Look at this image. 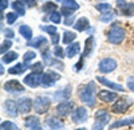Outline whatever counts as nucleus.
<instances>
[{"label": "nucleus", "mask_w": 134, "mask_h": 130, "mask_svg": "<svg viewBox=\"0 0 134 130\" xmlns=\"http://www.w3.org/2000/svg\"><path fill=\"white\" fill-rule=\"evenodd\" d=\"M94 93H95V84H94V82H90V83H87L86 86H83V87L79 90V98L88 107H93L95 105Z\"/></svg>", "instance_id": "nucleus-1"}, {"label": "nucleus", "mask_w": 134, "mask_h": 130, "mask_svg": "<svg viewBox=\"0 0 134 130\" xmlns=\"http://www.w3.org/2000/svg\"><path fill=\"white\" fill-rule=\"evenodd\" d=\"M110 121V114L105 110V109H100L95 113L94 115V125L91 127V130H102Z\"/></svg>", "instance_id": "nucleus-2"}, {"label": "nucleus", "mask_w": 134, "mask_h": 130, "mask_svg": "<svg viewBox=\"0 0 134 130\" xmlns=\"http://www.w3.org/2000/svg\"><path fill=\"white\" fill-rule=\"evenodd\" d=\"M125 39V30L119 27L118 24H114L107 32V40L111 44H119Z\"/></svg>", "instance_id": "nucleus-3"}, {"label": "nucleus", "mask_w": 134, "mask_h": 130, "mask_svg": "<svg viewBox=\"0 0 134 130\" xmlns=\"http://www.w3.org/2000/svg\"><path fill=\"white\" fill-rule=\"evenodd\" d=\"M51 106V99L48 97H36L34 101V110L38 114H44L47 113Z\"/></svg>", "instance_id": "nucleus-4"}, {"label": "nucleus", "mask_w": 134, "mask_h": 130, "mask_svg": "<svg viewBox=\"0 0 134 130\" xmlns=\"http://www.w3.org/2000/svg\"><path fill=\"white\" fill-rule=\"evenodd\" d=\"M60 79V75L58 72H55L52 70H48L43 74L42 77V86L43 87H51V86H54V83Z\"/></svg>", "instance_id": "nucleus-5"}, {"label": "nucleus", "mask_w": 134, "mask_h": 130, "mask_svg": "<svg viewBox=\"0 0 134 130\" xmlns=\"http://www.w3.org/2000/svg\"><path fill=\"white\" fill-rule=\"evenodd\" d=\"M99 71L103 72V74H109L111 71H114L117 69V60L113 58H105L99 62V66H98Z\"/></svg>", "instance_id": "nucleus-6"}, {"label": "nucleus", "mask_w": 134, "mask_h": 130, "mask_svg": "<svg viewBox=\"0 0 134 130\" xmlns=\"http://www.w3.org/2000/svg\"><path fill=\"white\" fill-rule=\"evenodd\" d=\"M42 56H43V60H44V63H46L47 66H54V67L60 69V70H63V69H64L63 63H62L60 60H58V59H52V58H51L48 47L42 48Z\"/></svg>", "instance_id": "nucleus-7"}, {"label": "nucleus", "mask_w": 134, "mask_h": 130, "mask_svg": "<svg viewBox=\"0 0 134 130\" xmlns=\"http://www.w3.org/2000/svg\"><path fill=\"white\" fill-rule=\"evenodd\" d=\"M71 118H72L74 123H83V122H86L87 118H88L86 107H76V109L72 111Z\"/></svg>", "instance_id": "nucleus-8"}, {"label": "nucleus", "mask_w": 134, "mask_h": 130, "mask_svg": "<svg viewBox=\"0 0 134 130\" xmlns=\"http://www.w3.org/2000/svg\"><path fill=\"white\" fill-rule=\"evenodd\" d=\"M42 77H43V74L42 72H31L28 74L27 77L24 78V83L27 86H30V87H38L39 84H42Z\"/></svg>", "instance_id": "nucleus-9"}, {"label": "nucleus", "mask_w": 134, "mask_h": 130, "mask_svg": "<svg viewBox=\"0 0 134 130\" xmlns=\"http://www.w3.org/2000/svg\"><path fill=\"white\" fill-rule=\"evenodd\" d=\"M117 7L121 11V14L126 16L134 15V3H127L126 0H117Z\"/></svg>", "instance_id": "nucleus-10"}, {"label": "nucleus", "mask_w": 134, "mask_h": 130, "mask_svg": "<svg viewBox=\"0 0 134 130\" xmlns=\"http://www.w3.org/2000/svg\"><path fill=\"white\" fill-rule=\"evenodd\" d=\"M129 107V101L126 98H119L113 103V113L115 114H124Z\"/></svg>", "instance_id": "nucleus-11"}, {"label": "nucleus", "mask_w": 134, "mask_h": 130, "mask_svg": "<svg viewBox=\"0 0 134 130\" xmlns=\"http://www.w3.org/2000/svg\"><path fill=\"white\" fill-rule=\"evenodd\" d=\"M3 89L8 93H23L24 87L20 84V82L18 81H8L3 84Z\"/></svg>", "instance_id": "nucleus-12"}, {"label": "nucleus", "mask_w": 134, "mask_h": 130, "mask_svg": "<svg viewBox=\"0 0 134 130\" xmlns=\"http://www.w3.org/2000/svg\"><path fill=\"white\" fill-rule=\"evenodd\" d=\"M72 109H74V103H71V102H62V103H59L57 106V113L60 117H67V115H70Z\"/></svg>", "instance_id": "nucleus-13"}, {"label": "nucleus", "mask_w": 134, "mask_h": 130, "mask_svg": "<svg viewBox=\"0 0 134 130\" xmlns=\"http://www.w3.org/2000/svg\"><path fill=\"white\" fill-rule=\"evenodd\" d=\"M4 110L8 115L11 117H16L19 113V107H18V102L12 101V99H7L4 102Z\"/></svg>", "instance_id": "nucleus-14"}, {"label": "nucleus", "mask_w": 134, "mask_h": 130, "mask_svg": "<svg viewBox=\"0 0 134 130\" xmlns=\"http://www.w3.org/2000/svg\"><path fill=\"white\" fill-rule=\"evenodd\" d=\"M98 98L102 101V102H106V103H111V102H114L117 101L118 98V95L113 91H109V90H102V91H99L98 93Z\"/></svg>", "instance_id": "nucleus-15"}, {"label": "nucleus", "mask_w": 134, "mask_h": 130, "mask_svg": "<svg viewBox=\"0 0 134 130\" xmlns=\"http://www.w3.org/2000/svg\"><path fill=\"white\" fill-rule=\"evenodd\" d=\"M18 107H19V113L27 114L31 110V107H34V103L30 98H20L18 101Z\"/></svg>", "instance_id": "nucleus-16"}, {"label": "nucleus", "mask_w": 134, "mask_h": 130, "mask_svg": "<svg viewBox=\"0 0 134 130\" xmlns=\"http://www.w3.org/2000/svg\"><path fill=\"white\" fill-rule=\"evenodd\" d=\"M46 123L47 126L51 129V130H64V123L57 117H50L46 120Z\"/></svg>", "instance_id": "nucleus-17"}, {"label": "nucleus", "mask_w": 134, "mask_h": 130, "mask_svg": "<svg viewBox=\"0 0 134 130\" xmlns=\"http://www.w3.org/2000/svg\"><path fill=\"white\" fill-rule=\"evenodd\" d=\"M71 94V86H64L63 89L58 90L54 94V99L55 101H66Z\"/></svg>", "instance_id": "nucleus-18"}, {"label": "nucleus", "mask_w": 134, "mask_h": 130, "mask_svg": "<svg viewBox=\"0 0 134 130\" xmlns=\"http://www.w3.org/2000/svg\"><path fill=\"white\" fill-rule=\"evenodd\" d=\"M28 46H31V47H34V48H44V47H47V44H48V42H47V39L44 38V36H38V38H35V39H31L28 43H27Z\"/></svg>", "instance_id": "nucleus-19"}, {"label": "nucleus", "mask_w": 134, "mask_h": 130, "mask_svg": "<svg viewBox=\"0 0 134 130\" xmlns=\"http://www.w3.org/2000/svg\"><path fill=\"white\" fill-rule=\"evenodd\" d=\"M97 81H98V82H100L103 86H107L109 89H113V90H115V91H124V87H122L121 84L114 83V82H111V81H109V79H106V78L97 77Z\"/></svg>", "instance_id": "nucleus-20"}, {"label": "nucleus", "mask_w": 134, "mask_h": 130, "mask_svg": "<svg viewBox=\"0 0 134 130\" xmlns=\"http://www.w3.org/2000/svg\"><path fill=\"white\" fill-rule=\"evenodd\" d=\"M31 67V64H28L27 62H24V63H19V64H16V66H14V67H11L9 70H8V72L9 74H12V75H19V74H23L27 69H30Z\"/></svg>", "instance_id": "nucleus-21"}, {"label": "nucleus", "mask_w": 134, "mask_h": 130, "mask_svg": "<svg viewBox=\"0 0 134 130\" xmlns=\"http://www.w3.org/2000/svg\"><path fill=\"white\" fill-rule=\"evenodd\" d=\"M79 51H81V43H71L66 50V56L67 58H74L76 54H79Z\"/></svg>", "instance_id": "nucleus-22"}, {"label": "nucleus", "mask_w": 134, "mask_h": 130, "mask_svg": "<svg viewBox=\"0 0 134 130\" xmlns=\"http://www.w3.org/2000/svg\"><path fill=\"white\" fill-rule=\"evenodd\" d=\"M88 27H90V21H88V19L87 18H79L76 20V23L74 24V28L76 30V31H85V30H87Z\"/></svg>", "instance_id": "nucleus-23"}, {"label": "nucleus", "mask_w": 134, "mask_h": 130, "mask_svg": "<svg viewBox=\"0 0 134 130\" xmlns=\"http://www.w3.org/2000/svg\"><path fill=\"white\" fill-rule=\"evenodd\" d=\"M19 32H20V35L23 36L27 42H30V40L32 39V30H31V27H28L27 24L20 26V27H19Z\"/></svg>", "instance_id": "nucleus-24"}, {"label": "nucleus", "mask_w": 134, "mask_h": 130, "mask_svg": "<svg viewBox=\"0 0 134 130\" xmlns=\"http://www.w3.org/2000/svg\"><path fill=\"white\" fill-rule=\"evenodd\" d=\"M127 125H134V117H130V118H126V120H119L114 123L110 125V129H117V127H121V126H127Z\"/></svg>", "instance_id": "nucleus-25"}, {"label": "nucleus", "mask_w": 134, "mask_h": 130, "mask_svg": "<svg viewBox=\"0 0 134 130\" xmlns=\"http://www.w3.org/2000/svg\"><path fill=\"white\" fill-rule=\"evenodd\" d=\"M12 8L16 11V14L20 15V16H23L26 14V5L23 2H20V0H15V2L12 3Z\"/></svg>", "instance_id": "nucleus-26"}, {"label": "nucleus", "mask_w": 134, "mask_h": 130, "mask_svg": "<svg viewBox=\"0 0 134 130\" xmlns=\"http://www.w3.org/2000/svg\"><path fill=\"white\" fill-rule=\"evenodd\" d=\"M95 8L99 11L100 14L102 15H105V14H109V12H111V11H113V7H111L109 3H99V4H97L95 5Z\"/></svg>", "instance_id": "nucleus-27"}, {"label": "nucleus", "mask_w": 134, "mask_h": 130, "mask_svg": "<svg viewBox=\"0 0 134 130\" xmlns=\"http://www.w3.org/2000/svg\"><path fill=\"white\" fill-rule=\"evenodd\" d=\"M76 34L71 31H63V43L64 44H71V42L75 40Z\"/></svg>", "instance_id": "nucleus-28"}, {"label": "nucleus", "mask_w": 134, "mask_h": 130, "mask_svg": "<svg viewBox=\"0 0 134 130\" xmlns=\"http://www.w3.org/2000/svg\"><path fill=\"white\" fill-rule=\"evenodd\" d=\"M93 43H94V39L93 38H88L87 40H86V43H85V50H83V58H86V56H88L91 54V51H93Z\"/></svg>", "instance_id": "nucleus-29"}, {"label": "nucleus", "mask_w": 134, "mask_h": 130, "mask_svg": "<svg viewBox=\"0 0 134 130\" xmlns=\"http://www.w3.org/2000/svg\"><path fill=\"white\" fill-rule=\"evenodd\" d=\"M18 56H19V55H18V52L11 51V52H5V54H4L3 58H2V60H3V63H11V62L16 60Z\"/></svg>", "instance_id": "nucleus-30"}, {"label": "nucleus", "mask_w": 134, "mask_h": 130, "mask_svg": "<svg viewBox=\"0 0 134 130\" xmlns=\"http://www.w3.org/2000/svg\"><path fill=\"white\" fill-rule=\"evenodd\" d=\"M42 11H43V12H46V14H50V15H51L52 12H55V11H57V4L52 3V2H47V3L43 4Z\"/></svg>", "instance_id": "nucleus-31"}, {"label": "nucleus", "mask_w": 134, "mask_h": 130, "mask_svg": "<svg viewBox=\"0 0 134 130\" xmlns=\"http://www.w3.org/2000/svg\"><path fill=\"white\" fill-rule=\"evenodd\" d=\"M24 123H26L27 129H30V127L35 126V125H39V123H40V121H39V118H36L35 115H30V117H27V118H26Z\"/></svg>", "instance_id": "nucleus-32"}, {"label": "nucleus", "mask_w": 134, "mask_h": 130, "mask_svg": "<svg viewBox=\"0 0 134 130\" xmlns=\"http://www.w3.org/2000/svg\"><path fill=\"white\" fill-rule=\"evenodd\" d=\"M2 130H19L18 125L11 122V121H4L2 122Z\"/></svg>", "instance_id": "nucleus-33"}, {"label": "nucleus", "mask_w": 134, "mask_h": 130, "mask_svg": "<svg viewBox=\"0 0 134 130\" xmlns=\"http://www.w3.org/2000/svg\"><path fill=\"white\" fill-rule=\"evenodd\" d=\"M50 20L52 21L54 24H59L62 21V12H59V11H55V12H52L50 15Z\"/></svg>", "instance_id": "nucleus-34"}, {"label": "nucleus", "mask_w": 134, "mask_h": 130, "mask_svg": "<svg viewBox=\"0 0 134 130\" xmlns=\"http://www.w3.org/2000/svg\"><path fill=\"white\" fill-rule=\"evenodd\" d=\"M63 7H67V8H70V9L76 11L78 8H79V4H78L75 0H64V2H63Z\"/></svg>", "instance_id": "nucleus-35"}, {"label": "nucleus", "mask_w": 134, "mask_h": 130, "mask_svg": "<svg viewBox=\"0 0 134 130\" xmlns=\"http://www.w3.org/2000/svg\"><path fill=\"white\" fill-rule=\"evenodd\" d=\"M115 18V12H109V14H105V15H100V21H103V23H109Z\"/></svg>", "instance_id": "nucleus-36"}, {"label": "nucleus", "mask_w": 134, "mask_h": 130, "mask_svg": "<svg viewBox=\"0 0 134 130\" xmlns=\"http://www.w3.org/2000/svg\"><path fill=\"white\" fill-rule=\"evenodd\" d=\"M11 47H12V42H11V40H4V42L2 43V47H0V52L4 55V54H5Z\"/></svg>", "instance_id": "nucleus-37"}, {"label": "nucleus", "mask_w": 134, "mask_h": 130, "mask_svg": "<svg viewBox=\"0 0 134 130\" xmlns=\"http://www.w3.org/2000/svg\"><path fill=\"white\" fill-rule=\"evenodd\" d=\"M34 72H42L43 71V69H44V64L42 63V62H38V63H34V64H31V67H30Z\"/></svg>", "instance_id": "nucleus-38"}, {"label": "nucleus", "mask_w": 134, "mask_h": 130, "mask_svg": "<svg viewBox=\"0 0 134 130\" xmlns=\"http://www.w3.org/2000/svg\"><path fill=\"white\" fill-rule=\"evenodd\" d=\"M18 14L16 12H8L7 14V23L8 24H14L15 21H16V19H18Z\"/></svg>", "instance_id": "nucleus-39"}, {"label": "nucleus", "mask_w": 134, "mask_h": 130, "mask_svg": "<svg viewBox=\"0 0 134 130\" xmlns=\"http://www.w3.org/2000/svg\"><path fill=\"white\" fill-rule=\"evenodd\" d=\"M40 30H42V31L48 32L50 35L57 34V27H55V26H42V27H40Z\"/></svg>", "instance_id": "nucleus-40"}, {"label": "nucleus", "mask_w": 134, "mask_h": 130, "mask_svg": "<svg viewBox=\"0 0 134 130\" xmlns=\"http://www.w3.org/2000/svg\"><path fill=\"white\" fill-rule=\"evenodd\" d=\"M54 55L57 56V58H59V59H62V58L64 56V54H63V48H62V47H59V46H55V48H54Z\"/></svg>", "instance_id": "nucleus-41"}, {"label": "nucleus", "mask_w": 134, "mask_h": 130, "mask_svg": "<svg viewBox=\"0 0 134 130\" xmlns=\"http://www.w3.org/2000/svg\"><path fill=\"white\" fill-rule=\"evenodd\" d=\"M36 56V54L35 52H34V51H27L26 54H24V56H23V59H24V62H30V60H32L34 58H35Z\"/></svg>", "instance_id": "nucleus-42"}, {"label": "nucleus", "mask_w": 134, "mask_h": 130, "mask_svg": "<svg viewBox=\"0 0 134 130\" xmlns=\"http://www.w3.org/2000/svg\"><path fill=\"white\" fill-rule=\"evenodd\" d=\"M126 86H127V89H129L130 91L134 93V75H131V77L127 78V81H126Z\"/></svg>", "instance_id": "nucleus-43"}, {"label": "nucleus", "mask_w": 134, "mask_h": 130, "mask_svg": "<svg viewBox=\"0 0 134 130\" xmlns=\"http://www.w3.org/2000/svg\"><path fill=\"white\" fill-rule=\"evenodd\" d=\"M60 12H62V15H66V16H72L75 11H74V9H70V8H67V7H62Z\"/></svg>", "instance_id": "nucleus-44"}, {"label": "nucleus", "mask_w": 134, "mask_h": 130, "mask_svg": "<svg viewBox=\"0 0 134 130\" xmlns=\"http://www.w3.org/2000/svg\"><path fill=\"white\" fill-rule=\"evenodd\" d=\"M24 4H27V7H35L36 5V0H20Z\"/></svg>", "instance_id": "nucleus-45"}, {"label": "nucleus", "mask_w": 134, "mask_h": 130, "mask_svg": "<svg viewBox=\"0 0 134 130\" xmlns=\"http://www.w3.org/2000/svg\"><path fill=\"white\" fill-rule=\"evenodd\" d=\"M51 43H52V44H55V46L58 44V43H59V34L51 35Z\"/></svg>", "instance_id": "nucleus-46"}, {"label": "nucleus", "mask_w": 134, "mask_h": 130, "mask_svg": "<svg viewBox=\"0 0 134 130\" xmlns=\"http://www.w3.org/2000/svg\"><path fill=\"white\" fill-rule=\"evenodd\" d=\"M3 32H4V35H5L7 38H14V36H15V34H14V31L11 30V28H7V30H4Z\"/></svg>", "instance_id": "nucleus-47"}, {"label": "nucleus", "mask_w": 134, "mask_h": 130, "mask_svg": "<svg viewBox=\"0 0 134 130\" xmlns=\"http://www.w3.org/2000/svg\"><path fill=\"white\" fill-rule=\"evenodd\" d=\"M7 7H8V0H0V9H2V12L5 11Z\"/></svg>", "instance_id": "nucleus-48"}, {"label": "nucleus", "mask_w": 134, "mask_h": 130, "mask_svg": "<svg viewBox=\"0 0 134 130\" xmlns=\"http://www.w3.org/2000/svg\"><path fill=\"white\" fill-rule=\"evenodd\" d=\"M28 130H43V127H42V126H40V123H39V125H35V126L30 127Z\"/></svg>", "instance_id": "nucleus-49"}, {"label": "nucleus", "mask_w": 134, "mask_h": 130, "mask_svg": "<svg viewBox=\"0 0 134 130\" xmlns=\"http://www.w3.org/2000/svg\"><path fill=\"white\" fill-rule=\"evenodd\" d=\"M55 2H58V3H60V2H62V3H63V2H64V0H55Z\"/></svg>", "instance_id": "nucleus-50"}, {"label": "nucleus", "mask_w": 134, "mask_h": 130, "mask_svg": "<svg viewBox=\"0 0 134 130\" xmlns=\"http://www.w3.org/2000/svg\"><path fill=\"white\" fill-rule=\"evenodd\" d=\"M75 130H86L85 127H82V129H75Z\"/></svg>", "instance_id": "nucleus-51"}, {"label": "nucleus", "mask_w": 134, "mask_h": 130, "mask_svg": "<svg viewBox=\"0 0 134 130\" xmlns=\"http://www.w3.org/2000/svg\"><path fill=\"white\" fill-rule=\"evenodd\" d=\"M100 2H103V0H100Z\"/></svg>", "instance_id": "nucleus-52"}]
</instances>
